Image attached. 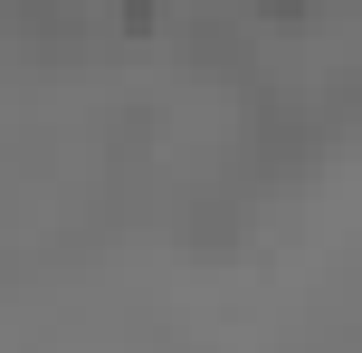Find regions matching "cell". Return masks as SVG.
I'll return each instance as SVG.
<instances>
[{
	"mask_svg": "<svg viewBox=\"0 0 362 353\" xmlns=\"http://www.w3.org/2000/svg\"><path fill=\"white\" fill-rule=\"evenodd\" d=\"M200 67H210V76H238V38L229 29H200Z\"/></svg>",
	"mask_w": 362,
	"mask_h": 353,
	"instance_id": "cell-1",
	"label": "cell"
},
{
	"mask_svg": "<svg viewBox=\"0 0 362 353\" xmlns=\"http://www.w3.org/2000/svg\"><path fill=\"white\" fill-rule=\"evenodd\" d=\"M248 19H305V0H248Z\"/></svg>",
	"mask_w": 362,
	"mask_h": 353,
	"instance_id": "cell-2",
	"label": "cell"
}]
</instances>
